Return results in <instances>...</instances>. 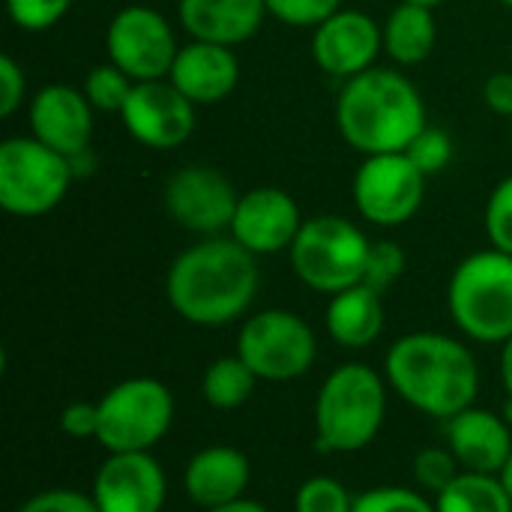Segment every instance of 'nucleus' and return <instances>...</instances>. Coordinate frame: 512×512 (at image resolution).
<instances>
[{"label": "nucleus", "mask_w": 512, "mask_h": 512, "mask_svg": "<svg viewBox=\"0 0 512 512\" xmlns=\"http://www.w3.org/2000/svg\"><path fill=\"white\" fill-rule=\"evenodd\" d=\"M261 270L249 249L234 237H204L186 246L168 267L165 297L192 327H228L252 309Z\"/></svg>", "instance_id": "obj_1"}, {"label": "nucleus", "mask_w": 512, "mask_h": 512, "mask_svg": "<svg viewBox=\"0 0 512 512\" xmlns=\"http://www.w3.org/2000/svg\"><path fill=\"white\" fill-rule=\"evenodd\" d=\"M384 378L417 414L453 420L480 396V363L474 351L447 333L417 330L399 336L384 357Z\"/></svg>", "instance_id": "obj_2"}, {"label": "nucleus", "mask_w": 512, "mask_h": 512, "mask_svg": "<svg viewBox=\"0 0 512 512\" xmlns=\"http://www.w3.org/2000/svg\"><path fill=\"white\" fill-rule=\"evenodd\" d=\"M426 126L417 84L396 69L372 66L348 78L336 96V129L363 156L405 153Z\"/></svg>", "instance_id": "obj_3"}, {"label": "nucleus", "mask_w": 512, "mask_h": 512, "mask_svg": "<svg viewBox=\"0 0 512 512\" xmlns=\"http://www.w3.org/2000/svg\"><path fill=\"white\" fill-rule=\"evenodd\" d=\"M387 378L369 363H342L318 387L315 396V447L327 456H351L366 450L387 420Z\"/></svg>", "instance_id": "obj_4"}, {"label": "nucleus", "mask_w": 512, "mask_h": 512, "mask_svg": "<svg viewBox=\"0 0 512 512\" xmlns=\"http://www.w3.org/2000/svg\"><path fill=\"white\" fill-rule=\"evenodd\" d=\"M447 312L471 342L504 345L512 336V255L480 249L462 258L447 285Z\"/></svg>", "instance_id": "obj_5"}, {"label": "nucleus", "mask_w": 512, "mask_h": 512, "mask_svg": "<svg viewBox=\"0 0 512 512\" xmlns=\"http://www.w3.org/2000/svg\"><path fill=\"white\" fill-rule=\"evenodd\" d=\"M369 249L372 240L360 225L345 216L321 213L303 222L294 246L288 249V258L294 276L306 288L333 297L363 282Z\"/></svg>", "instance_id": "obj_6"}, {"label": "nucleus", "mask_w": 512, "mask_h": 512, "mask_svg": "<svg viewBox=\"0 0 512 512\" xmlns=\"http://www.w3.org/2000/svg\"><path fill=\"white\" fill-rule=\"evenodd\" d=\"M96 405V444L108 453H153L174 426V393L150 375L123 378Z\"/></svg>", "instance_id": "obj_7"}, {"label": "nucleus", "mask_w": 512, "mask_h": 512, "mask_svg": "<svg viewBox=\"0 0 512 512\" xmlns=\"http://www.w3.org/2000/svg\"><path fill=\"white\" fill-rule=\"evenodd\" d=\"M72 180L69 159L33 135H12L0 144V207L6 213L45 216L66 198Z\"/></svg>", "instance_id": "obj_8"}, {"label": "nucleus", "mask_w": 512, "mask_h": 512, "mask_svg": "<svg viewBox=\"0 0 512 512\" xmlns=\"http://www.w3.org/2000/svg\"><path fill=\"white\" fill-rule=\"evenodd\" d=\"M237 357L258 375V381H300L318 360V336L297 312L264 309L240 324Z\"/></svg>", "instance_id": "obj_9"}, {"label": "nucleus", "mask_w": 512, "mask_h": 512, "mask_svg": "<svg viewBox=\"0 0 512 512\" xmlns=\"http://www.w3.org/2000/svg\"><path fill=\"white\" fill-rule=\"evenodd\" d=\"M426 180L429 177L408 159V153L366 156L351 183L354 207L378 228H399L423 207Z\"/></svg>", "instance_id": "obj_10"}, {"label": "nucleus", "mask_w": 512, "mask_h": 512, "mask_svg": "<svg viewBox=\"0 0 512 512\" xmlns=\"http://www.w3.org/2000/svg\"><path fill=\"white\" fill-rule=\"evenodd\" d=\"M108 60L135 84L168 78L180 51L168 18L150 6H123L105 30Z\"/></svg>", "instance_id": "obj_11"}, {"label": "nucleus", "mask_w": 512, "mask_h": 512, "mask_svg": "<svg viewBox=\"0 0 512 512\" xmlns=\"http://www.w3.org/2000/svg\"><path fill=\"white\" fill-rule=\"evenodd\" d=\"M162 204L180 228L201 237H219L231 228L240 195L222 171L210 165H186L168 177Z\"/></svg>", "instance_id": "obj_12"}, {"label": "nucleus", "mask_w": 512, "mask_h": 512, "mask_svg": "<svg viewBox=\"0 0 512 512\" xmlns=\"http://www.w3.org/2000/svg\"><path fill=\"white\" fill-rule=\"evenodd\" d=\"M195 108L168 78L138 81L120 111L126 132L150 150H177L195 132Z\"/></svg>", "instance_id": "obj_13"}, {"label": "nucleus", "mask_w": 512, "mask_h": 512, "mask_svg": "<svg viewBox=\"0 0 512 512\" xmlns=\"http://www.w3.org/2000/svg\"><path fill=\"white\" fill-rule=\"evenodd\" d=\"M90 495L99 512H162L168 477L153 453H108L96 468Z\"/></svg>", "instance_id": "obj_14"}, {"label": "nucleus", "mask_w": 512, "mask_h": 512, "mask_svg": "<svg viewBox=\"0 0 512 512\" xmlns=\"http://www.w3.org/2000/svg\"><path fill=\"white\" fill-rule=\"evenodd\" d=\"M381 51L384 27L360 9H339L312 33V57L318 69L339 81L372 69Z\"/></svg>", "instance_id": "obj_15"}, {"label": "nucleus", "mask_w": 512, "mask_h": 512, "mask_svg": "<svg viewBox=\"0 0 512 512\" xmlns=\"http://www.w3.org/2000/svg\"><path fill=\"white\" fill-rule=\"evenodd\" d=\"M303 216L297 201L279 186H258L240 195L234 222L228 237H234L243 249L258 255L288 252L303 228Z\"/></svg>", "instance_id": "obj_16"}, {"label": "nucleus", "mask_w": 512, "mask_h": 512, "mask_svg": "<svg viewBox=\"0 0 512 512\" xmlns=\"http://www.w3.org/2000/svg\"><path fill=\"white\" fill-rule=\"evenodd\" d=\"M93 111L96 108L90 105L84 90L69 84H48L27 105L30 135L48 144L51 150L63 153L66 159H72L90 150Z\"/></svg>", "instance_id": "obj_17"}, {"label": "nucleus", "mask_w": 512, "mask_h": 512, "mask_svg": "<svg viewBox=\"0 0 512 512\" xmlns=\"http://www.w3.org/2000/svg\"><path fill=\"white\" fill-rule=\"evenodd\" d=\"M444 441L453 450L462 471L474 474H498L507 468L512 456V426L501 411L489 408H465L453 420L444 423Z\"/></svg>", "instance_id": "obj_18"}, {"label": "nucleus", "mask_w": 512, "mask_h": 512, "mask_svg": "<svg viewBox=\"0 0 512 512\" xmlns=\"http://www.w3.org/2000/svg\"><path fill=\"white\" fill-rule=\"evenodd\" d=\"M252 483V462L243 450L231 444H210L183 468V492L198 510H216L231 501L246 498Z\"/></svg>", "instance_id": "obj_19"}, {"label": "nucleus", "mask_w": 512, "mask_h": 512, "mask_svg": "<svg viewBox=\"0 0 512 512\" xmlns=\"http://www.w3.org/2000/svg\"><path fill=\"white\" fill-rule=\"evenodd\" d=\"M168 81L192 105H216L228 99L240 84V57L228 45L189 39L180 45Z\"/></svg>", "instance_id": "obj_20"}, {"label": "nucleus", "mask_w": 512, "mask_h": 512, "mask_svg": "<svg viewBox=\"0 0 512 512\" xmlns=\"http://www.w3.org/2000/svg\"><path fill=\"white\" fill-rule=\"evenodd\" d=\"M267 0H180L177 18L192 39L216 45H243L252 39L264 18Z\"/></svg>", "instance_id": "obj_21"}, {"label": "nucleus", "mask_w": 512, "mask_h": 512, "mask_svg": "<svg viewBox=\"0 0 512 512\" xmlns=\"http://www.w3.org/2000/svg\"><path fill=\"white\" fill-rule=\"evenodd\" d=\"M387 324L384 294L369 285H354L330 297L324 312L327 336L345 351H366L372 348Z\"/></svg>", "instance_id": "obj_22"}, {"label": "nucleus", "mask_w": 512, "mask_h": 512, "mask_svg": "<svg viewBox=\"0 0 512 512\" xmlns=\"http://www.w3.org/2000/svg\"><path fill=\"white\" fill-rule=\"evenodd\" d=\"M438 42V21L432 6L399 3L384 21V51L399 66H417L432 57Z\"/></svg>", "instance_id": "obj_23"}, {"label": "nucleus", "mask_w": 512, "mask_h": 512, "mask_svg": "<svg viewBox=\"0 0 512 512\" xmlns=\"http://www.w3.org/2000/svg\"><path fill=\"white\" fill-rule=\"evenodd\" d=\"M438 512H512V498L498 474L462 471L435 498Z\"/></svg>", "instance_id": "obj_24"}, {"label": "nucleus", "mask_w": 512, "mask_h": 512, "mask_svg": "<svg viewBox=\"0 0 512 512\" xmlns=\"http://www.w3.org/2000/svg\"><path fill=\"white\" fill-rule=\"evenodd\" d=\"M258 387V375L237 357L213 360L201 375V399L213 411H237L243 408Z\"/></svg>", "instance_id": "obj_25"}, {"label": "nucleus", "mask_w": 512, "mask_h": 512, "mask_svg": "<svg viewBox=\"0 0 512 512\" xmlns=\"http://www.w3.org/2000/svg\"><path fill=\"white\" fill-rule=\"evenodd\" d=\"M132 87H135V81L120 69V66H114L111 60L108 63H99V66H93L90 72H87V78H84V96L90 99V105L96 108V111H123V105H126V99H129V93H132Z\"/></svg>", "instance_id": "obj_26"}, {"label": "nucleus", "mask_w": 512, "mask_h": 512, "mask_svg": "<svg viewBox=\"0 0 512 512\" xmlns=\"http://www.w3.org/2000/svg\"><path fill=\"white\" fill-rule=\"evenodd\" d=\"M351 512H438L426 492L408 486H375L354 498Z\"/></svg>", "instance_id": "obj_27"}, {"label": "nucleus", "mask_w": 512, "mask_h": 512, "mask_svg": "<svg viewBox=\"0 0 512 512\" xmlns=\"http://www.w3.org/2000/svg\"><path fill=\"white\" fill-rule=\"evenodd\" d=\"M354 495L336 477H309L294 495V512H351Z\"/></svg>", "instance_id": "obj_28"}, {"label": "nucleus", "mask_w": 512, "mask_h": 512, "mask_svg": "<svg viewBox=\"0 0 512 512\" xmlns=\"http://www.w3.org/2000/svg\"><path fill=\"white\" fill-rule=\"evenodd\" d=\"M462 474V465L456 462L453 450L444 447H426L414 456V480L417 489L426 492L429 498H435L438 492H444L456 477Z\"/></svg>", "instance_id": "obj_29"}, {"label": "nucleus", "mask_w": 512, "mask_h": 512, "mask_svg": "<svg viewBox=\"0 0 512 512\" xmlns=\"http://www.w3.org/2000/svg\"><path fill=\"white\" fill-rule=\"evenodd\" d=\"M408 267V255L399 243L393 240H375L369 249V261H366V276L363 285L375 288L378 294H387L405 273Z\"/></svg>", "instance_id": "obj_30"}, {"label": "nucleus", "mask_w": 512, "mask_h": 512, "mask_svg": "<svg viewBox=\"0 0 512 512\" xmlns=\"http://www.w3.org/2000/svg\"><path fill=\"white\" fill-rule=\"evenodd\" d=\"M408 159L426 174V177H435L441 174L450 162H453V138L438 129V126H426L411 144H408Z\"/></svg>", "instance_id": "obj_31"}, {"label": "nucleus", "mask_w": 512, "mask_h": 512, "mask_svg": "<svg viewBox=\"0 0 512 512\" xmlns=\"http://www.w3.org/2000/svg\"><path fill=\"white\" fill-rule=\"evenodd\" d=\"M483 222L492 249L512 255V174L492 189Z\"/></svg>", "instance_id": "obj_32"}, {"label": "nucleus", "mask_w": 512, "mask_h": 512, "mask_svg": "<svg viewBox=\"0 0 512 512\" xmlns=\"http://www.w3.org/2000/svg\"><path fill=\"white\" fill-rule=\"evenodd\" d=\"M69 9H72V0H6V12L12 24L27 33L51 30Z\"/></svg>", "instance_id": "obj_33"}, {"label": "nucleus", "mask_w": 512, "mask_h": 512, "mask_svg": "<svg viewBox=\"0 0 512 512\" xmlns=\"http://www.w3.org/2000/svg\"><path fill=\"white\" fill-rule=\"evenodd\" d=\"M342 9V0H267V12L288 27H318Z\"/></svg>", "instance_id": "obj_34"}, {"label": "nucleus", "mask_w": 512, "mask_h": 512, "mask_svg": "<svg viewBox=\"0 0 512 512\" xmlns=\"http://www.w3.org/2000/svg\"><path fill=\"white\" fill-rule=\"evenodd\" d=\"M15 512H99L90 492L75 489H45L30 495Z\"/></svg>", "instance_id": "obj_35"}, {"label": "nucleus", "mask_w": 512, "mask_h": 512, "mask_svg": "<svg viewBox=\"0 0 512 512\" xmlns=\"http://www.w3.org/2000/svg\"><path fill=\"white\" fill-rule=\"evenodd\" d=\"M60 432L75 441H96L99 435V405L96 402H69L60 411Z\"/></svg>", "instance_id": "obj_36"}, {"label": "nucleus", "mask_w": 512, "mask_h": 512, "mask_svg": "<svg viewBox=\"0 0 512 512\" xmlns=\"http://www.w3.org/2000/svg\"><path fill=\"white\" fill-rule=\"evenodd\" d=\"M24 93H27L24 69L9 54H3L0 57V114L12 117L24 105Z\"/></svg>", "instance_id": "obj_37"}, {"label": "nucleus", "mask_w": 512, "mask_h": 512, "mask_svg": "<svg viewBox=\"0 0 512 512\" xmlns=\"http://www.w3.org/2000/svg\"><path fill=\"white\" fill-rule=\"evenodd\" d=\"M483 99L486 105L501 114V117H510L512 120V69L510 72H495L489 75L486 87H483Z\"/></svg>", "instance_id": "obj_38"}, {"label": "nucleus", "mask_w": 512, "mask_h": 512, "mask_svg": "<svg viewBox=\"0 0 512 512\" xmlns=\"http://www.w3.org/2000/svg\"><path fill=\"white\" fill-rule=\"evenodd\" d=\"M501 384L512 399V336L501 345Z\"/></svg>", "instance_id": "obj_39"}, {"label": "nucleus", "mask_w": 512, "mask_h": 512, "mask_svg": "<svg viewBox=\"0 0 512 512\" xmlns=\"http://www.w3.org/2000/svg\"><path fill=\"white\" fill-rule=\"evenodd\" d=\"M69 165H72V174H75V177H87V174H93V168H96V156H93V150H84V153L72 156Z\"/></svg>", "instance_id": "obj_40"}, {"label": "nucleus", "mask_w": 512, "mask_h": 512, "mask_svg": "<svg viewBox=\"0 0 512 512\" xmlns=\"http://www.w3.org/2000/svg\"><path fill=\"white\" fill-rule=\"evenodd\" d=\"M204 512H270L261 501H252V498H240V501H231L225 507H216V510H204Z\"/></svg>", "instance_id": "obj_41"}, {"label": "nucleus", "mask_w": 512, "mask_h": 512, "mask_svg": "<svg viewBox=\"0 0 512 512\" xmlns=\"http://www.w3.org/2000/svg\"><path fill=\"white\" fill-rule=\"evenodd\" d=\"M501 480H504V486H507V492H510V498H512V456H510V462H507V468L501 471Z\"/></svg>", "instance_id": "obj_42"}, {"label": "nucleus", "mask_w": 512, "mask_h": 512, "mask_svg": "<svg viewBox=\"0 0 512 512\" xmlns=\"http://www.w3.org/2000/svg\"><path fill=\"white\" fill-rule=\"evenodd\" d=\"M501 414H504V420H507V423L512 426V399L510 396H507V402H504V411H501Z\"/></svg>", "instance_id": "obj_43"}, {"label": "nucleus", "mask_w": 512, "mask_h": 512, "mask_svg": "<svg viewBox=\"0 0 512 512\" xmlns=\"http://www.w3.org/2000/svg\"><path fill=\"white\" fill-rule=\"evenodd\" d=\"M402 3H420V6H432V9H435V6H441L444 0H402Z\"/></svg>", "instance_id": "obj_44"}, {"label": "nucleus", "mask_w": 512, "mask_h": 512, "mask_svg": "<svg viewBox=\"0 0 512 512\" xmlns=\"http://www.w3.org/2000/svg\"><path fill=\"white\" fill-rule=\"evenodd\" d=\"M498 3H504V6H510L512 9V0H498Z\"/></svg>", "instance_id": "obj_45"}, {"label": "nucleus", "mask_w": 512, "mask_h": 512, "mask_svg": "<svg viewBox=\"0 0 512 512\" xmlns=\"http://www.w3.org/2000/svg\"><path fill=\"white\" fill-rule=\"evenodd\" d=\"M510 60H512V54H510Z\"/></svg>", "instance_id": "obj_46"}]
</instances>
